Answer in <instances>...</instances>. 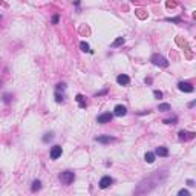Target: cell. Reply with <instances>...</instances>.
Returning <instances> with one entry per match:
<instances>
[{
	"label": "cell",
	"mask_w": 196,
	"mask_h": 196,
	"mask_svg": "<svg viewBox=\"0 0 196 196\" xmlns=\"http://www.w3.org/2000/svg\"><path fill=\"white\" fill-rule=\"evenodd\" d=\"M60 181H62V184L64 185H69L74 182V179H75V175H74V172H69V170H66V172H62L60 173Z\"/></svg>",
	"instance_id": "cell-1"
},
{
	"label": "cell",
	"mask_w": 196,
	"mask_h": 196,
	"mask_svg": "<svg viewBox=\"0 0 196 196\" xmlns=\"http://www.w3.org/2000/svg\"><path fill=\"white\" fill-rule=\"evenodd\" d=\"M150 62H152L155 66H161V67H167V66H168L167 58L163 57V55H159V54H153L152 58H150Z\"/></svg>",
	"instance_id": "cell-2"
},
{
	"label": "cell",
	"mask_w": 196,
	"mask_h": 196,
	"mask_svg": "<svg viewBox=\"0 0 196 196\" xmlns=\"http://www.w3.org/2000/svg\"><path fill=\"white\" fill-rule=\"evenodd\" d=\"M112 118H113V113H110V112H106V113H101V115H98L97 121H98L100 124H106V123H110V121H112Z\"/></svg>",
	"instance_id": "cell-3"
},
{
	"label": "cell",
	"mask_w": 196,
	"mask_h": 196,
	"mask_svg": "<svg viewBox=\"0 0 196 196\" xmlns=\"http://www.w3.org/2000/svg\"><path fill=\"white\" fill-rule=\"evenodd\" d=\"M178 89L181 92H187V93H192L195 91V87L190 84V83H187V81H179L178 83Z\"/></svg>",
	"instance_id": "cell-4"
},
{
	"label": "cell",
	"mask_w": 196,
	"mask_h": 196,
	"mask_svg": "<svg viewBox=\"0 0 196 196\" xmlns=\"http://www.w3.org/2000/svg\"><path fill=\"white\" fill-rule=\"evenodd\" d=\"M62 153H63V149H62V146H54L52 149H51V159H58L60 156H62Z\"/></svg>",
	"instance_id": "cell-5"
},
{
	"label": "cell",
	"mask_w": 196,
	"mask_h": 196,
	"mask_svg": "<svg viewBox=\"0 0 196 196\" xmlns=\"http://www.w3.org/2000/svg\"><path fill=\"white\" fill-rule=\"evenodd\" d=\"M179 139H184V141H190V139H193L195 138V132H185V130H181L179 133Z\"/></svg>",
	"instance_id": "cell-6"
},
{
	"label": "cell",
	"mask_w": 196,
	"mask_h": 196,
	"mask_svg": "<svg viewBox=\"0 0 196 196\" xmlns=\"http://www.w3.org/2000/svg\"><path fill=\"white\" fill-rule=\"evenodd\" d=\"M112 182H113V179H112L110 176H103V178L100 179V188H107V187H110Z\"/></svg>",
	"instance_id": "cell-7"
},
{
	"label": "cell",
	"mask_w": 196,
	"mask_h": 196,
	"mask_svg": "<svg viewBox=\"0 0 196 196\" xmlns=\"http://www.w3.org/2000/svg\"><path fill=\"white\" fill-rule=\"evenodd\" d=\"M126 113H127V109H126V106H123V104H118V106H115V109H113V115H117V117H124Z\"/></svg>",
	"instance_id": "cell-8"
},
{
	"label": "cell",
	"mask_w": 196,
	"mask_h": 196,
	"mask_svg": "<svg viewBox=\"0 0 196 196\" xmlns=\"http://www.w3.org/2000/svg\"><path fill=\"white\" fill-rule=\"evenodd\" d=\"M117 83L121 84V86H127L130 83V78L126 75V74H120V75L117 77Z\"/></svg>",
	"instance_id": "cell-9"
},
{
	"label": "cell",
	"mask_w": 196,
	"mask_h": 196,
	"mask_svg": "<svg viewBox=\"0 0 196 196\" xmlns=\"http://www.w3.org/2000/svg\"><path fill=\"white\" fill-rule=\"evenodd\" d=\"M95 141H98V143H101V144H109V143H112V141H115V138L109 137V135H104V137H97Z\"/></svg>",
	"instance_id": "cell-10"
},
{
	"label": "cell",
	"mask_w": 196,
	"mask_h": 196,
	"mask_svg": "<svg viewBox=\"0 0 196 196\" xmlns=\"http://www.w3.org/2000/svg\"><path fill=\"white\" fill-rule=\"evenodd\" d=\"M155 155H159V156H168V150H167V147H164V146L156 147V150H155Z\"/></svg>",
	"instance_id": "cell-11"
},
{
	"label": "cell",
	"mask_w": 196,
	"mask_h": 196,
	"mask_svg": "<svg viewBox=\"0 0 196 196\" xmlns=\"http://www.w3.org/2000/svg\"><path fill=\"white\" fill-rule=\"evenodd\" d=\"M144 159H146V163L153 164V163H155V153H153V152H147V153L144 155Z\"/></svg>",
	"instance_id": "cell-12"
},
{
	"label": "cell",
	"mask_w": 196,
	"mask_h": 196,
	"mask_svg": "<svg viewBox=\"0 0 196 196\" xmlns=\"http://www.w3.org/2000/svg\"><path fill=\"white\" fill-rule=\"evenodd\" d=\"M40 188H42V182H40L38 179H35V181L32 182V187H31V190H32V192H38Z\"/></svg>",
	"instance_id": "cell-13"
},
{
	"label": "cell",
	"mask_w": 196,
	"mask_h": 196,
	"mask_svg": "<svg viewBox=\"0 0 196 196\" xmlns=\"http://www.w3.org/2000/svg\"><path fill=\"white\" fill-rule=\"evenodd\" d=\"M75 100L78 101L80 107H81V109H84V107H86V101H84V97H83V95H80V93H78V95L75 97Z\"/></svg>",
	"instance_id": "cell-14"
},
{
	"label": "cell",
	"mask_w": 196,
	"mask_h": 196,
	"mask_svg": "<svg viewBox=\"0 0 196 196\" xmlns=\"http://www.w3.org/2000/svg\"><path fill=\"white\" fill-rule=\"evenodd\" d=\"M124 43V38L123 37H118L117 40H115V42L110 45V48H118V46H121V45H123Z\"/></svg>",
	"instance_id": "cell-15"
},
{
	"label": "cell",
	"mask_w": 196,
	"mask_h": 196,
	"mask_svg": "<svg viewBox=\"0 0 196 196\" xmlns=\"http://www.w3.org/2000/svg\"><path fill=\"white\" fill-rule=\"evenodd\" d=\"M158 110H159V112H167V110H170V104H168V103L159 104V106H158Z\"/></svg>",
	"instance_id": "cell-16"
},
{
	"label": "cell",
	"mask_w": 196,
	"mask_h": 196,
	"mask_svg": "<svg viewBox=\"0 0 196 196\" xmlns=\"http://www.w3.org/2000/svg\"><path fill=\"white\" fill-rule=\"evenodd\" d=\"M80 48H81V51H84V52H92V51L89 49V45H87L86 42H81V43H80Z\"/></svg>",
	"instance_id": "cell-17"
},
{
	"label": "cell",
	"mask_w": 196,
	"mask_h": 196,
	"mask_svg": "<svg viewBox=\"0 0 196 196\" xmlns=\"http://www.w3.org/2000/svg\"><path fill=\"white\" fill-rule=\"evenodd\" d=\"M176 121H178V118H176V117H173V118L164 120V123H166V124H176Z\"/></svg>",
	"instance_id": "cell-18"
},
{
	"label": "cell",
	"mask_w": 196,
	"mask_h": 196,
	"mask_svg": "<svg viewBox=\"0 0 196 196\" xmlns=\"http://www.w3.org/2000/svg\"><path fill=\"white\" fill-rule=\"evenodd\" d=\"M52 138H54V135H52V133H46L45 137H43V141H45V143H48V141H51Z\"/></svg>",
	"instance_id": "cell-19"
},
{
	"label": "cell",
	"mask_w": 196,
	"mask_h": 196,
	"mask_svg": "<svg viewBox=\"0 0 196 196\" xmlns=\"http://www.w3.org/2000/svg\"><path fill=\"white\" fill-rule=\"evenodd\" d=\"M153 95H155V98H156V100H159V98H163V92H161V91H155Z\"/></svg>",
	"instance_id": "cell-20"
},
{
	"label": "cell",
	"mask_w": 196,
	"mask_h": 196,
	"mask_svg": "<svg viewBox=\"0 0 196 196\" xmlns=\"http://www.w3.org/2000/svg\"><path fill=\"white\" fill-rule=\"evenodd\" d=\"M179 196H190L188 190H179Z\"/></svg>",
	"instance_id": "cell-21"
},
{
	"label": "cell",
	"mask_w": 196,
	"mask_h": 196,
	"mask_svg": "<svg viewBox=\"0 0 196 196\" xmlns=\"http://www.w3.org/2000/svg\"><path fill=\"white\" fill-rule=\"evenodd\" d=\"M58 18H60L58 16H54V17H52V23H54V25H57V23H58Z\"/></svg>",
	"instance_id": "cell-22"
},
{
	"label": "cell",
	"mask_w": 196,
	"mask_h": 196,
	"mask_svg": "<svg viewBox=\"0 0 196 196\" xmlns=\"http://www.w3.org/2000/svg\"><path fill=\"white\" fill-rule=\"evenodd\" d=\"M187 184L192 187V185H195V181H193V179H188V181H187Z\"/></svg>",
	"instance_id": "cell-23"
},
{
	"label": "cell",
	"mask_w": 196,
	"mask_h": 196,
	"mask_svg": "<svg viewBox=\"0 0 196 196\" xmlns=\"http://www.w3.org/2000/svg\"><path fill=\"white\" fill-rule=\"evenodd\" d=\"M144 81H146V84H150V83H152V78H146Z\"/></svg>",
	"instance_id": "cell-24"
},
{
	"label": "cell",
	"mask_w": 196,
	"mask_h": 196,
	"mask_svg": "<svg viewBox=\"0 0 196 196\" xmlns=\"http://www.w3.org/2000/svg\"><path fill=\"white\" fill-rule=\"evenodd\" d=\"M0 22H2V16H0Z\"/></svg>",
	"instance_id": "cell-25"
}]
</instances>
